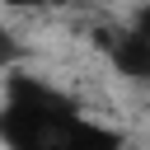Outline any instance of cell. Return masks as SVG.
<instances>
[{
    "mask_svg": "<svg viewBox=\"0 0 150 150\" xmlns=\"http://www.w3.org/2000/svg\"><path fill=\"white\" fill-rule=\"evenodd\" d=\"M0 145L5 150H122L127 136L84 117L61 89L5 70L0 103Z\"/></svg>",
    "mask_w": 150,
    "mask_h": 150,
    "instance_id": "cell-1",
    "label": "cell"
},
{
    "mask_svg": "<svg viewBox=\"0 0 150 150\" xmlns=\"http://www.w3.org/2000/svg\"><path fill=\"white\" fill-rule=\"evenodd\" d=\"M14 61H19V47H14V33H5V28H0V75H5V70H14Z\"/></svg>",
    "mask_w": 150,
    "mask_h": 150,
    "instance_id": "cell-3",
    "label": "cell"
},
{
    "mask_svg": "<svg viewBox=\"0 0 150 150\" xmlns=\"http://www.w3.org/2000/svg\"><path fill=\"white\" fill-rule=\"evenodd\" d=\"M98 52L127 80H150V38H141L131 23L127 28H98Z\"/></svg>",
    "mask_w": 150,
    "mask_h": 150,
    "instance_id": "cell-2",
    "label": "cell"
},
{
    "mask_svg": "<svg viewBox=\"0 0 150 150\" xmlns=\"http://www.w3.org/2000/svg\"><path fill=\"white\" fill-rule=\"evenodd\" d=\"M52 5H80V0H52Z\"/></svg>",
    "mask_w": 150,
    "mask_h": 150,
    "instance_id": "cell-6",
    "label": "cell"
},
{
    "mask_svg": "<svg viewBox=\"0 0 150 150\" xmlns=\"http://www.w3.org/2000/svg\"><path fill=\"white\" fill-rule=\"evenodd\" d=\"M131 28H136V33H141V38H150V5H145V9H141V14H136V19H131Z\"/></svg>",
    "mask_w": 150,
    "mask_h": 150,
    "instance_id": "cell-4",
    "label": "cell"
},
{
    "mask_svg": "<svg viewBox=\"0 0 150 150\" xmlns=\"http://www.w3.org/2000/svg\"><path fill=\"white\" fill-rule=\"evenodd\" d=\"M9 9H38V5H52V0H5Z\"/></svg>",
    "mask_w": 150,
    "mask_h": 150,
    "instance_id": "cell-5",
    "label": "cell"
}]
</instances>
